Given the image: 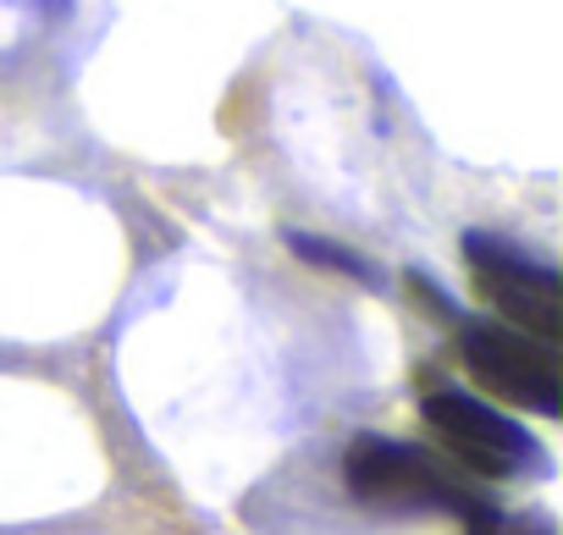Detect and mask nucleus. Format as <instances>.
Wrapping results in <instances>:
<instances>
[{"instance_id": "f257e3e1", "label": "nucleus", "mask_w": 563, "mask_h": 535, "mask_svg": "<svg viewBox=\"0 0 563 535\" xmlns=\"http://www.w3.org/2000/svg\"><path fill=\"white\" fill-rule=\"evenodd\" d=\"M420 414L431 425V436L470 469V475H486V480H514V475H541L547 469V453L508 420L497 414L492 403L459 392V387H431L420 398Z\"/></svg>"}, {"instance_id": "f03ea898", "label": "nucleus", "mask_w": 563, "mask_h": 535, "mask_svg": "<svg viewBox=\"0 0 563 535\" xmlns=\"http://www.w3.org/2000/svg\"><path fill=\"white\" fill-rule=\"evenodd\" d=\"M464 259H470V277L481 288V299L525 337L536 343H558L563 332V288L558 271L519 248H508L492 232H470L464 237Z\"/></svg>"}, {"instance_id": "7ed1b4c3", "label": "nucleus", "mask_w": 563, "mask_h": 535, "mask_svg": "<svg viewBox=\"0 0 563 535\" xmlns=\"http://www.w3.org/2000/svg\"><path fill=\"white\" fill-rule=\"evenodd\" d=\"M459 354L470 365V376L503 398L519 403L541 420L563 414V376H558V354L552 343H536L514 326H492V321H464L459 326Z\"/></svg>"}, {"instance_id": "20e7f679", "label": "nucleus", "mask_w": 563, "mask_h": 535, "mask_svg": "<svg viewBox=\"0 0 563 535\" xmlns=\"http://www.w3.org/2000/svg\"><path fill=\"white\" fill-rule=\"evenodd\" d=\"M349 486L371 508H453L464 519L481 508L431 453L393 436H360L349 447Z\"/></svg>"}, {"instance_id": "39448f33", "label": "nucleus", "mask_w": 563, "mask_h": 535, "mask_svg": "<svg viewBox=\"0 0 563 535\" xmlns=\"http://www.w3.org/2000/svg\"><path fill=\"white\" fill-rule=\"evenodd\" d=\"M288 248L299 254V259H310V265H321V271H343V277H354V282H376V271L354 254V248H338V243H327V237H316V232H288Z\"/></svg>"}, {"instance_id": "423d86ee", "label": "nucleus", "mask_w": 563, "mask_h": 535, "mask_svg": "<svg viewBox=\"0 0 563 535\" xmlns=\"http://www.w3.org/2000/svg\"><path fill=\"white\" fill-rule=\"evenodd\" d=\"M470 535H552V530L547 524H514V519H503L492 508H475L470 513Z\"/></svg>"}, {"instance_id": "0eeeda50", "label": "nucleus", "mask_w": 563, "mask_h": 535, "mask_svg": "<svg viewBox=\"0 0 563 535\" xmlns=\"http://www.w3.org/2000/svg\"><path fill=\"white\" fill-rule=\"evenodd\" d=\"M409 288H415V293L426 299V310H431V315H442V321H453V326H464V315H459V310L448 304V293H442L437 282H426L420 271H409Z\"/></svg>"}]
</instances>
